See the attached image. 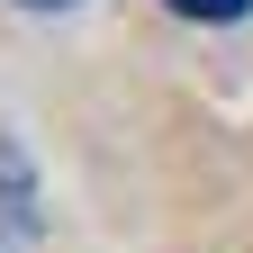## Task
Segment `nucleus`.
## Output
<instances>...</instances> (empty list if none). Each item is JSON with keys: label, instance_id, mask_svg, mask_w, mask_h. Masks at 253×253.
Wrapping results in <instances>:
<instances>
[{"label": "nucleus", "instance_id": "nucleus-1", "mask_svg": "<svg viewBox=\"0 0 253 253\" xmlns=\"http://www.w3.org/2000/svg\"><path fill=\"white\" fill-rule=\"evenodd\" d=\"M0 226H9V235H37V181H27V163H18L9 136H0Z\"/></svg>", "mask_w": 253, "mask_h": 253}, {"label": "nucleus", "instance_id": "nucleus-2", "mask_svg": "<svg viewBox=\"0 0 253 253\" xmlns=\"http://www.w3.org/2000/svg\"><path fill=\"white\" fill-rule=\"evenodd\" d=\"M172 9H181V18H199V27H226V18L253 9V0H172Z\"/></svg>", "mask_w": 253, "mask_h": 253}, {"label": "nucleus", "instance_id": "nucleus-3", "mask_svg": "<svg viewBox=\"0 0 253 253\" xmlns=\"http://www.w3.org/2000/svg\"><path fill=\"white\" fill-rule=\"evenodd\" d=\"M18 9H73V0H18Z\"/></svg>", "mask_w": 253, "mask_h": 253}]
</instances>
